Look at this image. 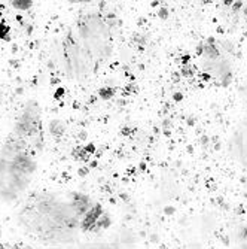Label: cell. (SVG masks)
I'll return each instance as SVG.
<instances>
[{"mask_svg":"<svg viewBox=\"0 0 247 249\" xmlns=\"http://www.w3.org/2000/svg\"><path fill=\"white\" fill-rule=\"evenodd\" d=\"M21 229L49 246L75 245L85 234H100L112 218L97 200L81 191H43L29 196L18 211Z\"/></svg>","mask_w":247,"mask_h":249,"instance_id":"obj_1","label":"cell"},{"mask_svg":"<svg viewBox=\"0 0 247 249\" xmlns=\"http://www.w3.org/2000/svg\"><path fill=\"white\" fill-rule=\"evenodd\" d=\"M11 5L16 11H27L33 6V0H11Z\"/></svg>","mask_w":247,"mask_h":249,"instance_id":"obj_8","label":"cell"},{"mask_svg":"<svg viewBox=\"0 0 247 249\" xmlns=\"http://www.w3.org/2000/svg\"><path fill=\"white\" fill-rule=\"evenodd\" d=\"M228 152L232 160L247 170V117L241 118L228 138Z\"/></svg>","mask_w":247,"mask_h":249,"instance_id":"obj_7","label":"cell"},{"mask_svg":"<svg viewBox=\"0 0 247 249\" xmlns=\"http://www.w3.org/2000/svg\"><path fill=\"white\" fill-rule=\"evenodd\" d=\"M69 2L73 3V5H86V3L94 2V0H69Z\"/></svg>","mask_w":247,"mask_h":249,"instance_id":"obj_9","label":"cell"},{"mask_svg":"<svg viewBox=\"0 0 247 249\" xmlns=\"http://www.w3.org/2000/svg\"><path fill=\"white\" fill-rule=\"evenodd\" d=\"M197 2H199V3H212L213 0H197Z\"/></svg>","mask_w":247,"mask_h":249,"instance_id":"obj_11","label":"cell"},{"mask_svg":"<svg viewBox=\"0 0 247 249\" xmlns=\"http://www.w3.org/2000/svg\"><path fill=\"white\" fill-rule=\"evenodd\" d=\"M240 249H247V237H246V240L241 243V246H240Z\"/></svg>","mask_w":247,"mask_h":249,"instance_id":"obj_10","label":"cell"},{"mask_svg":"<svg viewBox=\"0 0 247 249\" xmlns=\"http://www.w3.org/2000/svg\"><path fill=\"white\" fill-rule=\"evenodd\" d=\"M197 57L199 58V69L210 81L220 87L231 85L234 79V66L227 48L216 39H207L197 48Z\"/></svg>","mask_w":247,"mask_h":249,"instance_id":"obj_4","label":"cell"},{"mask_svg":"<svg viewBox=\"0 0 247 249\" xmlns=\"http://www.w3.org/2000/svg\"><path fill=\"white\" fill-rule=\"evenodd\" d=\"M70 33L99 64L110 57L114 50V22L103 14L89 12L83 15Z\"/></svg>","mask_w":247,"mask_h":249,"instance_id":"obj_3","label":"cell"},{"mask_svg":"<svg viewBox=\"0 0 247 249\" xmlns=\"http://www.w3.org/2000/svg\"><path fill=\"white\" fill-rule=\"evenodd\" d=\"M58 63L63 73L75 81H83L93 76L99 69V63L69 32L58 47Z\"/></svg>","mask_w":247,"mask_h":249,"instance_id":"obj_5","label":"cell"},{"mask_svg":"<svg viewBox=\"0 0 247 249\" xmlns=\"http://www.w3.org/2000/svg\"><path fill=\"white\" fill-rule=\"evenodd\" d=\"M26 143L32 151L37 152L43 146V124L42 110L36 100H29L22 107L19 117L15 121L14 130L11 133Z\"/></svg>","mask_w":247,"mask_h":249,"instance_id":"obj_6","label":"cell"},{"mask_svg":"<svg viewBox=\"0 0 247 249\" xmlns=\"http://www.w3.org/2000/svg\"><path fill=\"white\" fill-rule=\"evenodd\" d=\"M36 170L34 151L9 134L0 148V201L5 205L19 201L32 185Z\"/></svg>","mask_w":247,"mask_h":249,"instance_id":"obj_2","label":"cell"}]
</instances>
